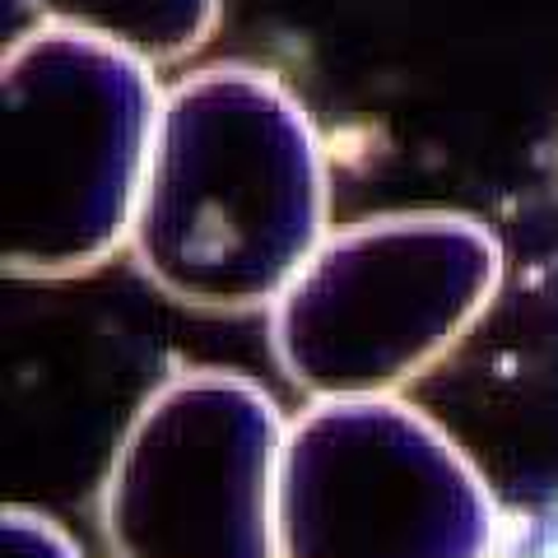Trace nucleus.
<instances>
[{
  "instance_id": "f03ea898",
  "label": "nucleus",
  "mask_w": 558,
  "mask_h": 558,
  "mask_svg": "<svg viewBox=\"0 0 558 558\" xmlns=\"http://www.w3.org/2000/svg\"><path fill=\"white\" fill-rule=\"evenodd\" d=\"M163 89L135 51L33 28L0 65V260L57 284L126 247Z\"/></svg>"
},
{
  "instance_id": "7ed1b4c3",
  "label": "nucleus",
  "mask_w": 558,
  "mask_h": 558,
  "mask_svg": "<svg viewBox=\"0 0 558 558\" xmlns=\"http://www.w3.org/2000/svg\"><path fill=\"white\" fill-rule=\"evenodd\" d=\"M502 284V242L457 209H396L322 238L270 307V349L317 400L424 377Z\"/></svg>"
},
{
  "instance_id": "20e7f679",
  "label": "nucleus",
  "mask_w": 558,
  "mask_h": 558,
  "mask_svg": "<svg viewBox=\"0 0 558 558\" xmlns=\"http://www.w3.org/2000/svg\"><path fill=\"white\" fill-rule=\"evenodd\" d=\"M275 535L279 558H494L498 502L424 410L340 396L289 424Z\"/></svg>"
},
{
  "instance_id": "0eeeda50",
  "label": "nucleus",
  "mask_w": 558,
  "mask_h": 558,
  "mask_svg": "<svg viewBox=\"0 0 558 558\" xmlns=\"http://www.w3.org/2000/svg\"><path fill=\"white\" fill-rule=\"evenodd\" d=\"M0 558H84V554L51 517L28 512V508H5Z\"/></svg>"
},
{
  "instance_id": "f257e3e1",
  "label": "nucleus",
  "mask_w": 558,
  "mask_h": 558,
  "mask_svg": "<svg viewBox=\"0 0 558 558\" xmlns=\"http://www.w3.org/2000/svg\"><path fill=\"white\" fill-rule=\"evenodd\" d=\"M326 215V149L289 84L223 61L163 89L131 233L159 293L201 312L275 307Z\"/></svg>"
},
{
  "instance_id": "39448f33",
  "label": "nucleus",
  "mask_w": 558,
  "mask_h": 558,
  "mask_svg": "<svg viewBox=\"0 0 558 558\" xmlns=\"http://www.w3.org/2000/svg\"><path fill=\"white\" fill-rule=\"evenodd\" d=\"M289 424L260 381L223 368L168 377L102 480L117 558H279L275 484Z\"/></svg>"
},
{
  "instance_id": "423d86ee",
  "label": "nucleus",
  "mask_w": 558,
  "mask_h": 558,
  "mask_svg": "<svg viewBox=\"0 0 558 558\" xmlns=\"http://www.w3.org/2000/svg\"><path fill=\"white\" fill-rule=\"evenodd\" d=\"M51 28L89 33L135 51L149 65H172L215 38L219 0H24Z\"/></svg>"
}]
</instances>
